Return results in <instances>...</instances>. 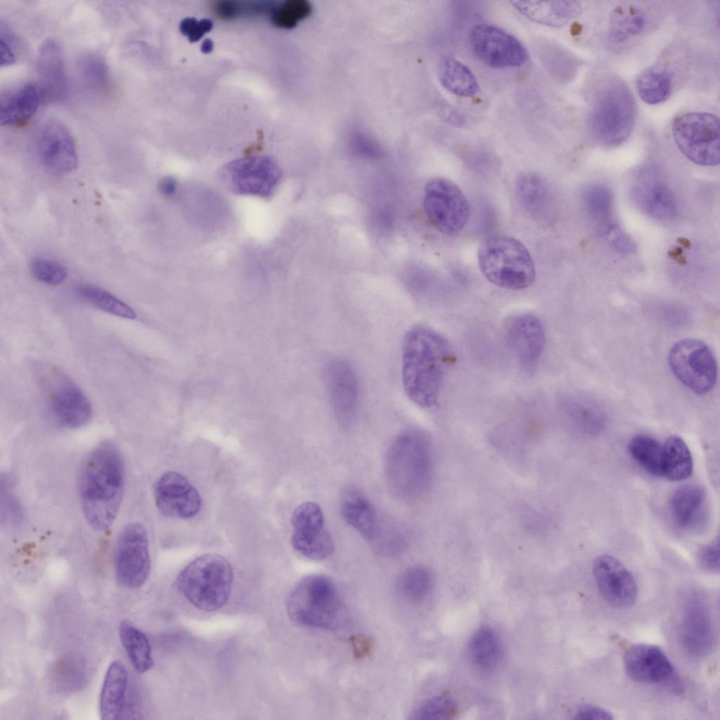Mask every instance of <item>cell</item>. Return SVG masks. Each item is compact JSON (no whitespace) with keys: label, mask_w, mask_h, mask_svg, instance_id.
Instances as JSON below:
<instances>
[{"label":"cell","mask_w":720,"mask_h":720,"mask_svg":"<svg viewBox=\"0 0 720 720\" xmlns=\"http://www.w3.org/2000/svg\"><path fill=\"white\" fill-rule=\"evenodd\" d=\"M124 483L122 456L112 442H104L91 451L79 469L78 492L88 524L105 531L113 523L122 503Z\"/></svg>","instance_id":"6da1fadb"},{"label":"cell","mask_w":720,"mask_h":720,"mask_svg":"<svg viewBox=\"0 0 720 720\" xmlns=\"http://www.w3.org/2000/svg\"><path fill=\"white\" fill-rule=\"evenodd\" d=\"M451 356L447 340L435 330L418 326L406 333L402 346V380L411 400L422 407L437 404Z\"/></svg>","instance_id":"7a4b0ae2"},{"label":"cell","mask_w":720,"mask_h":720,"mask_svg":"<svg viewBox=\"0 0 720 720\" xmlns=\"http://www.w3.org/2000/svg\"><path fill=\"white\" fill-rule=\"evenodd\" d=\"M433 472L432 452L428 437L408 430L392 442L385 459V475L394 495L404 501L423 496L429 489Z\"/></svg>","instance_id":"3957f363"},{"label":"cell","mask_w":720,"mask_h":720,"mask_svg":"<svg viewBox=\"0 0 720 720\" xmlns=\"http://www.w3.org/2000/svg\"><path fill=\"white\" fill-rule=\"evenodd\" d=\"M233 580L229 560L219 554L207 553L188 564L178 574L176 584L191 604L211 612L227 603Z\"/></svg>","instance_id":"277c9868"},{"label":"cell","mask_w":720,"mask_h":720,"mask_svg":"<svg viewBox=\"0 0 720 720\" xmlns=\"http://www.w3.org/2000/svg\"><path fill=\"white\" fill-rule=\"evenodd\" d=\"M290 619L302 626L332 630L343 619V605L333 582L321 574L300 580L287 601Z\"/></svg>","instance_id":"5b68a950"},{"label":"cell","mask_w":720,"mask_h":720,"mask_svg":"<svg viewBox=\"0 0 720 720\" xmlns=\"http://www.w3.org/2000/svg\"><path fill=\"white\" fill-rule=\"evenodd\" d=\"M480 271L491 283L505 289L522 290L535 278L531 255L518 240L496 235L486 239L477 252Z\"/></svg>","instance_id":"8992f818"},{"label":"cell","mask_w":720,"mask_h":720,"mask_svg":"<svg viewBox=\"0 0 720 720\" xmlns=\"http://www.w3.org/2000/svg\"><path fill=\"white\" fill-rule=\"evenodd\" d=\"M634 97L622 81L611 79L596 90L591 112L593 136L606 146L624 143L631 134L636 120Z\"/></svg>","instance_id":"52a82bcc"},{"label":"cell","mask_w":720,"mask_h":720,"mask_svg":"<svg viewBox=\"0 0 720 720\" xmlns=\"http://www.w3.org/2000/svg\"><path fill=\"white\" fill-rule=\"evenodd\" d=\"M681 153L695 164L714 166L720 160L719 121L715 115L693 112L677 117L671 127Z\"/></svg>","instance_id":"ba28073f"},{"label":"cell","mask_w":720,"mask_h":720,"mask_svg":"<svg viewBox=\"0 0 720 720\" xmlns=\"http://www.w3.org/2000/svg\"><path fill=\"white\" fill-rule=\"evenodd\" d=\"M668 363L676 378L697 394L709 392L716 384L715 355L700 340L685 338L676 342L669 352Z\"/></svg>","instance_id":"9c48e42d"},{"label":"cell","mask_w":720,"mask_h":720,"mask_svg":"<svg viewBox=\"0 0 720 720\" xmlns=\"http://www.w3.org/2000/svg\"><path fill=\"white\" fill-rule=\"evenodd\" d=\"M423 207L429 221L446 236L460 233L470 217L465 195L456 184L444 178H434L427 183Z\"/></svg>","instance_id":"30bf717a"},{"label":"cell","mask_w":720,"mask_h":720,"mask_svg":"<svg viewBox=\"0 0 720 720\" xmlns=\"http://www.w3.org/2000/svg\"><path fill=\"white\" fill-rule=\"evenodd\" d=\"M115 577L127 588L136 589L146 581L150 571L148 536L140 523L127 525L117 539L115 555Z\"/></svg>","instance_id":"8fae6325"},{"label":"cell","mask_w":720,"mask_h":720,"mask_svg":"<svg viewBox=\"0 0 720 720\" xmlns=\"http://www.w3.org/2000/svg\"><path fill=\"white\" fill-rule=\"evenodd\" d=\"M470 42L479 60L492 68L519 67L529 59L526 48L515 37L492 25H475Z\"/></svg>","instance_id":"7c38bea8"},{"label":"cell","mask_w":720,"mask_h":720,"mask_svg":"<svg viewBox=\"0 0 720 720\" xmlns=\"http://www.w3.org/2000/svg\"><path fill=\"white\" fill-rule=\"evenodd\" d=\"M224 182L234 193L267 197L281 176L278 164L269 156H255L233 160L221 170Z\"/></svg>","instance_id":"4fadbf2b"},{"label":"cell","mask_w":720,"mask_h":720,"mask_svg":"<svg viewBox=\"0 0 720 720\" xmlns=\"http://www.w3.org/2000/svg\"><path fill=\"white\" fill-rule=\"evenodd\" d=\"M291 524V544L300 555L320 560L333 553L334 543L325 528L323 514L317 503L307 501L299 505L292 514Z\"/></svg>","instance_id":"5bb4252c"},{"label":"cell","mask_w":720,"mask_h":720,"mask_svg":"<svg viewBox=\"0 0 720 720\" xmlns=\"http://www.w3.org/2000/svg\"><path fill=\"white\" fill-rule=\"evenodd\" d=\"M506 338L522 370L532 374L545 345V332L541 321L530 314L513 316L506 325Z\"/></svg>","instance_id":"9a60e30c"},{"label":"cell","mask_w":720,"mask_h":720,"mask_svg":"<svg viewBox=\"0 0 720 720\" xmlns=\"http://www.w3.org/2000/svg\"><path fill=\"white\" fill-rule=\"evenodd\" d=\"M154 499L162 514L180 519L195 516L202 505L198 491L183 475L174 471L165 472L157 480Z\"/></svg>","instance_id":"2e32d148"},{"label":"cell","mask_w":720,"mask_h":720,"mask_svg":"<svg viewBox=\"0 0 720 720\" xmlns=\"http://www.w3.org/2000/svg\"><path fill=\"white\" fill-rule=\"evenodd\" d=\"M593 574L603 597L612 605L626 608L636 600L638 589L631 572L617 558L600 555L593 562Z\"/></svg>","instance_id":"e0dca14e"},{"label":"cell","mask_w":720,"mask_h":720,"mask_svg":"<svg viewBox=\"0 0 720 720\" xmlns=\"http://www.w3.org/2000/svg\"><path fill=\"white\" fill-rule=\"evenodd\" d=\"M37 150L40 160L49 169L58 174L74 171L78 163L73 138L65 126L52 121L39 130Z\"/></svg>","instance_id":"ac0fdd59"},{"label":"cell","mask_w":720,"mask_h":720,"mask_svg":"<svg viewBox=\"0 0 720 720\" xmlns=\"http://www.w3.org/2000/svg\"><path fill=\"white\" fill-rule=\"evenodd\" d=\"M39 82L37 84L42 101L58 103L65 101L69 93L63 51L53 39H45L39 46L37 57Z\"/></svg>","instance_id":"d6986e66"},{"label":"cell","mask_w":720,"mask_h":720,"mask_svg":"<svg viewBox=\"0 0 720 720\" xmlns=\"http://www.w3.org/2000/svg\"><path fill=\"white\" fill-rule=\"evenodd\" d=\"M49 393V405L54 418L62 425L78 428L87 424L92 407L83 392L72 382L58 375Z\"/></svg>","instance_id":"ffe728a7"},{"label":"cell","mask_w":720,"mask_h":720,"mask_svg":"<svg viewBox=\"0 0 720 720\" xmlns=\"http://www.w3.org/2000/svg\"><path fill=\"white\" fill-rule=\"evenodd\" d=\"M325 378L335 416L340 423L347 425L353 420L358 406L356 376L348 363L334 360L326 366Z\"/></svg>","instance_id":"44dd1931"},{"label":"cell","mask_w":720,"mask_h":720,"mask_svg":"<svg viewBox=\"0 0 720 720\" xmlns=\"http://www.w3.org/2000/svg\"><path fill=\"white\" fill-rule=\"evenodd\" d=\"M624 664L627 675L643 683L663 681L673 673V666L664 652L650 644L639 643L629 648Z\"/></svg>","instance_id":"7402d4cb"},{"label":"cell","mask_w":720,"mask_h":720,"mask_svg":"<svg viewBox=\"0 0 720 720\" xmlns=\"http://www.w3.org/2000/svg\"><path fill=\"white\" fill-rule=\"evenodd\" d=\"M669 510L675 525L684 531H698L706 523V493L700 485L689 484L677 488L669 499Z\"/></svg>","instance_id":"603a6c76"},{"label":"cell","mask_w":720,"mask_h":720,"mask_svg":"<svg viewBox=\"0 0 720 720\" xmlns=\"http://www.w3.org/2000/svg\"><path fill=\"white\" fill-rule=\"evenodd\" d=\"M340 510L345 522L373 544L383 525L369 499L359 489L346 488L342 494Z\"/></svg>","instance_id":"cb8c5ba5"},{"label":"cell","mask_w":720,"mask_h":720,"mask_svg":"<svg viewBox=\"0 0 720 720\" xmlns=\"http://www.w3.org/2000/svg\"><path fill=\"white\" fill-rule=\"evenodd\" d=\"M510 3L529 20L555 27L565 26L581 11L580 3L575 1H513Z\"/></svg>","instance_id":"d4e9b609"},{"label":"cell","mask_w":720,"mask_h":720,"mask_svg":"<svg viewBox=\"0 0 720 720\" xmlns=\"http://www.w3.org/2000/svg\"><path fill=\"white\" fill-rule=\"evenodd\" d=\"M128 672L122 662L115 660L107 669L99 700L101 719L117 720L122 718L126 700Z\"/></svg>","instance_id":"484cf974"},{"label":"cell","mask_w":720,"mask_h":720,"mask_svg":"<svg viewBox=\"0 0 720 720\" xmlns=\"http://www.w3.org/2000/svg\"><path fill=\"white\" fill-rule=\"evenodd\" d=\"M41 93L37 84L26 83L1 98L0 123L16 126L25 123L36 113Z\"/></svg>","instance_id":"4316f807"},{"label":"cell","mask_w":720,"mask_h":720,"mask_svg":"<svg viewBox=\"0 0 720 720\" xmlns=\"http://www.w3.org/2000/svg\"><path fill=\"white\" fill-rule=\"evenodd\" d=\"M515 193L522 206L532 217L539 220L548 217L552 194L542 176L532 172L520 174L515 181Z\"/></svg>","instance_id":"83f0119b"},{"label":"cell","mask_w":720,"mask_h":720,"mask_svg":"<svg viewBox=\"0 0 720 720\" xmlns=\"http://www.w3.org/2000/svg\"><path fill=\"white\" fill-rule=\"evenodd\" d=\"M636 195L642 209L654 219L668 221L676 214V197L662 182H645L636 187Z\"/></svg>","instance_id":"f1b7e54d"},{"label":"cell","mask_w":720,"mask_h":720,"mask_svg":"<svg viewBox=\"0 0 720 720\" xmlns=\"http://www.w3.org/2000/svg\"><path fill=\"white\" fill-rule=\"evenodd\" d=\"M437 75L441 84L454 95L472 97L480 90L478 82L471 70L456 58H443L439 63Z\"/></svg>","instance_id":"f546056e"},{"label":"cell","mask_w":720,"mask_h":720,"mask_svg":"<svg viewBox=\"0 0 720 720\" xmlns=\"http://www.w3.org/2000/svg\"><path fill=\"white\" fill-rule=\"evenodd\" d=\"M692 472L693 459L687 444L678 436L669 437L662 446V475L671 481H681Z\"/></svg>","instance_id":"4dcf8cb0"},{"label":"cell","mask_w":720,"mask_h":720,"mask_svg":"<svg viewBox=\"0 0 720 720\" xmlns=\"http://www.w3.org/2000/svg\"><path fill=\"white\" fill-rule=\"evenodd\" d=\"M119 635L123 648L134 668L139 673L150 670L153 666L151 648L145 634L127 622L119 626Z\"/></svg>","instance_id":"1f68e13d"},{"label":"cell","mask_w":720,"mask_h":720,"mask_svg":"<svg viewBox=\"0 0 720 720\" xmlns=\"http://www.w3.org/2000/svg\"><path fill=\"white\" fill-rule=\"evenodd\" d=\"M469 654L473 664L480 669H494L502 656L501 643L494 631L488 627L480 629L470 640Z\"/></svg>","instance_id":"d6a6232c"},{"label":"cell","mask_w":720,"mask_h":720,"mask_svg":"<svg viewBox=\"0 0 720 720\" xmlns=\"http://www.w3.org/2000/svg\"><path fill=\"white\" fill-rule=\"evenodd\" d=\"M643 12L634 5H619L612 12L608 37L614 43H622L638 34L645 27Z\"/></svg>","instance_id":"836d02e7"},{"label":"cell","mask_w":720,"mask_h":720,"mask_svg":"<svg viewBox=\"0 0 720 720\" xmlns=\"http://www.w3.org/2000/svg\"><path fill=\"white\" fill-rule=\"evenodd\" d=\"M636 89L639 97L645 103L657 105L665 101L672 91L671 75L666 70L651 68L638 78Z\"/></svg>","instance_id":"e575fe53"},{"label":"cell","mask_w":720,"mask_h":720,"mask_svg":"<svg viewBox=\"0 0 720 720\" xmlns=\"http://www.w3.org/2000/svg\"><path fill=\"white\" fill-rule=\"evenodd\" d=\"M628 451L633 459L650 474L662 475V446L647 435H637L629 441Z\"/></svg>","instance_id":"d590c367"},{"label":"cell","mask_w":720,"mask_h":720,"mask_svg":"<svg viewBox=\"0 0 720 720\" xmlns=\"http://www.w3.org/2000/svg\"><path fill=\"white\" fill-rule=\"evenodd\" d=\"M79 71L85 87L91 93L103 95L110 90V72L101 56L93 53L84 54L79 60Z\"/></svg>","instance_id":"8d00e7d4"},{"label":"cell","mask_w":720,"mask_h":720,"mask_svg":"<svg viewBox=\"0 0 720 720\" xmlns=\"http://www.w3.org/2000/svg\"><path fill=\"white\" fill-rule=\"evenodd\" d=\"M77 293L84 301L102 311L128 319L136 318V313L129 305L100 287L82 285L77 288Z\"/></svg>","instance_id":"74e56055"},{"label":"cell","mask_w":720,"mask_h":720,"mask_svg":"<svg viewBox=\"0 0 720 720\" xmlns=\"http://www.w3.org/2000/svg\"><path fill=\"white\" fill-rule=\"evenodd\" d=\"M430 571L423 566H413L401 575L398 586L401 596L411 602H421L428 596L432 588Z\"/></svg>","instance_id":"f35d334b"},{"label":"cell","mask_w":720,"mask_h":720,"mask_svg":"<svg viewBox=\"0 0 720 720\" xmlns=\"http://www.w3.org/2000/svg\"><path fill=\"white\" fill-rule=\"evenodd\" d=\"M312 6L305 0H286L274 2L270 10V20L278 28L292 29L297 23L310 15Z\"/></svg>","instance_id":"ab89813d"},{"label":"cell","mask_w":720,"mask_h":720,"mask_svg":"<svg viewBox=\"0 0 720 720\" xmlns=\"http://www.w3.org/2000/svg\"><path fill=\"white\" fill-rule=\"evenodd\" d=\"M584 201L589 214L602 224L606 231L614 227L609 223L612 210L613 197L611 191L607 186L600 184L590 186L585 192Z\"/></svg>","instance_id":"60d3db41"},{"label":"cell","mask_w":720,"mask_h":720,"mask_svg":"<svg viewBox=\"0 0 720 720\" xmlns=\"http://www.w3.org/2000/svg\"><path fill=\"white\" fill-rule=\"evenodd\" d=\"M272 1H217L212 4L213 13L223 20L243 16H257L270 13Z\"/></svg>","instance_id":"b9f144b4"},{"label":"cell","mask_w":720,"mask_h":720,"mask_svg":"<svg viewBox=\"0 0 720 720\" xmlns=\"http://www.w3.org/2000/svg\"><path fill=\"white\" fill-rule=\"evenodd\" d=\"M457 711L456 702L450 698L437 696L419 705L411 714L413 719H450Z\"/></svg>","instance_id":"7bdbcfd3"},{"label":"cell","mask_w":720,"mask_h":720,"mask_svg":"<svg viewBox=\"0 0 720 720\" xmlns=\"http://www.w3.org/2000/svg\"><path fill=\"white\" fill-rule=\"evenodd\" d=\"M30 269L32 275L38 281L50 285L60 284L68 275L67 269L62 264L44 258L33 259Z\"/></svg>","instance_id":"ee69618b"},{"label":"cell","mask_w":720,"mask_h":720,"mask_svg":"<svg viewBox=\"0 0 720 720\" xmlns=\"http://www.w3.org/2000/svg\"><path fill=\"white\" fill-rule=\"evenodd\" d=\"M212 27L213 22L208 18L197 20L187 17L181 21L179 30L191 42H196L209 32Z\"/></svg>","instance_id":"f6af8a7d"},{"label":"cell","mask_w":720,"mask_h":720,"mask_svg":"<svg viewBox=\"0 0 720 720\" xmlns=\"http://www.w3.org/2000/svg\"><path fill=\"white\" fill-rule=\"evenodd\" d=\"M698 558L705 569L714 572L719 571V536L701 548Z\"/></svg>","instance_id":"bcb514c9"},{"label":"cell","mask_w":720,"mask_h":720,"mask_svg":"<svg viewBox=\"0 0 720 720\" xmlns=\"http://www.w3.org/2000/svg\"><path fill=\"white\" fill-rule=\"evenodd\" d=\"M574 719L611 720L613 719V716L610 712L603 708L593 705L586 704L579 706L577 709Z\"/></svg>","instance_id":"7dc6e473"},{"label":"cell","mask_w":720,"mask_h":720,"mask_svg":"<svg viewBox=\"0 0 720 720\" xmlns=\"http://www.w3.org/2000/svg\"><path fill=\"white\" fill-rule=\"evenodd\" d=\"M11 35L9 34L8 30L6 29L4 30L1 27V67H8L13 65L16 61V56L15 54V50L13 47V43L10 41Z\"/></svg>","instance_id":"c3c4849f"},{"label":"cell","mask_w":720,"mask_h":720,"mask_svg":"<svg viewBox=\"0 0 720 720\" xmlns=\"http://www.w3.org/2000/svg\"><path fill=\"white\" fill-rule=\"evenodd\" d=\"M610 231L613 232L611 241L615 250L623 254L634 250V244L627 235L617 229L614 231L613 228Z\"/></svg>","instance_id":"681fc988"},{"label":"cell","mask_w":720,"mask_h":720,"mask_svg":"<svg viewBox=\"0 0 720 720\" xmlns=\"http://www.w3.org/2000/svg\"><path fill=\"white\" fill-rule=\"evenodd\" d=\"M176 188L175 179L170 176L163 178L159 183L158 189L160 193L167 197L172 196Z\"/></svg>","instance_id":"f907efd6"},{"label":"cell","mask_w":720,"mask_h":720,"mask_svg":"<svg viewBox=\"0 0 720 720\" xmlns=\"http://www.w3.org/2000/svg\"><path fill=\"white\" fill-rule=\"evenodd\" d=\"M214 49L213 41L210 39H205L200 46V50L204 53H210Z\"/></svg>","instance_id":"816d5d0a"}]
</instances>
